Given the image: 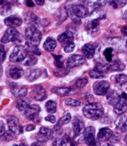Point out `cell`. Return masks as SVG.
Instances as JSON below:
<instances>
[{
  "label": "cell",
  "instance_id": "cell-36",
  "mask_svg": "<svg viewBox=\"0 0 127 146\" xmlns=\"http://www.w3.org/2000/svg\"><path fill=\"white\" fill-rule=\"evenodd\" d=\"M127 4V0H112L111 5L114 9H119L123 7Z\"/></svg>",
  "mask_w": 127,
  "mask_h": 146
},
{
  "label": "cell",
  "instance_id": "cell-8",
  "mask_svg": "<svg viewBox=\"0 0 127 146\" xmlns=\"http://www.w3.org/2000/svg\"><path fill=\"white\" fill-rule=\"evenodd\" d=\"M7 123L9 130L15 135L23 133V127L20 125L19 120L15 116H9L7 119Z\"/></svg>",
  "mask_w": 127,
  "mask_h": 146
},
{
  "label": "cell",
  "instance_id": "cell-34",
  "mask_svg": "<svg viewBox=\"0 0 127 146\" xmlns=\"http://www.w3.org/2000/svg\"><path fill=\"white\" fill-rule=\"evenodd\" d=\"M70 142L69 137L67 135H64L61 139L57 138L53 143V146H66Z\"/></svg>",
  "mask_w": 127,
  "mask_h": 146
},
{
  "label": "cell",
  "instance_id": "cell-46",
  "mask_svg": "<svg viewBox=\"0 0 127 146\" xmlns=\"http://www.w3.org/2000/svg\"><path fill=\"white\" fill-rule=\"evenodd\" d=\"M45 119L46 121L50 122L51 123H55L56 122V118H55V116L52 115V114L47 116L45 118Z\"/></svg>",
  "mask_w": 127,
  "mask_h": 146
},
{
  "label": "cell",
  "instance_id": "cell-30",
  "mask_svg": "<svg viewBox=\"0 0 127 146\" xmlns=\"http://www.w3.org/2000/svg\"><path fill=\"white\" fill-rule=\"evenodd\" d=\"M107 3V0H88V6L90 9L96 10L104 6Z\"/></svg>",
  "mask_w": 127,
  "mask_h": 146
},
{
  "label": "cell",
  "instance_id": "cell-16",
  "mask_svg": "<svg viewBox=\"0 0 127 146\" xmlns=\"http://www.w3.org/2000/svg\"><path fill=\"white\" fill-rule=\"evenodd\" d=\"M4 21L6 26L11 28L19 27L23 23V21L21 18L15 15H11L6 18Z\"/></svg>",
  "mask_w": 127,
  "mask_h": 146
},
{
  "label": "cell",
  "instance_id": "cell-59",
  "mask_svg": "<svg viewBox=\"0 0 127 146\" xmlns=\"http://www.w3.org/2000/svg\"></svg>",
  "mask_w": 127,
  "mask_h": 146
},
{
  "label": "cell",
  "instance_id": "cell-21",
  "mask_svg": "<svg viewBox=\"0 0 127 146\" xmlns=\"http://www.w3.org/2000/svg\"><path fill=\"white\" fill-rule=\"evenodd\" d=\"M12 94L16 98L25 97L28 94V89L24 86H15L11 89Z\"/></svg>",
  "mask_w": 127,
  "mask_h": 146
},
{
  "label": "cell",
  "instance_id": "cell-39",
  "mask_svg": "<svg viewBox=\"0 0 127 146\" xmlns=\"http://www.w3.org/2000/svg\"><path fill=\"white\" fill-rule=\"evenodd\" d=\"M87 83L88 79L86 78H82L74 82V85L78 88H82L86 86Z\"/></svg>",
  "mask_w": 127,
  "mask_h": 146
},
{
  "label": "cell",
  "instance_id": "cell-2",
  "mask_svg": "<svg viewBox=\"0 0 127 146\" xmlns=\"http://www.w3.org/2000/svg\"><path fill=\"white\" fill-rule=\"evenodd\" d=\"M25 35L28 42L32 46L39 45L42 39L41 31L35 26H29L25 31Z\"/></svg>",
  "mask_w": 127,
  "mask_h": 146
},
{
  "label": "cell",
  "instance_id": "cell-18",
  "mask_svg": "<svg viewBox=\"0 0 127 146\" xmlns=\"http://www.w3.org/2000/svg\"><path fill=\"white\" fill-rule=\"evenodd\" d=\"M113 135V131L108 127L100 129L97 133V139L101 141H106L110 140Z\"/></svg>",
  "mask_w": 127,
  "mask_h": 146
},
{
  "label": "cell",
  "instance_id": "cell-48",
  "mask_svg": "<svg viewBox=\"0 0 127 146\" xmlns=\"http://www.w3.org/2000/svg\"><path fill=\"white\" fill-rule=\"evenodd\" d=\"M35 127L34 125H29L27 126L26 127V131H31L35 130Z\"/></svg>",
  "mask_w": 127,
  "mask_h": 146
},
{
  "label": "cell",
  "instance_id": "cell-4",
  "mask_svg": "<svg viewBox=\"0 0 127 146\" xmlns=\"http://www.w3.org/2000/svg\"><path fill=\"white\" fill-rule=\"evenodd\" d=\"M110 88V84L108 81H97L94 83L92 88L94 93L98 96H104L107 94Z\"/></svg>",
  "mask_w": 127,
  "mask_h": 146
},
{
  "label": "cell",
  "instance_id": "cell-5",
  "mask_svg": "<svg viewBox=\"0 0 127 146\" xmlns=\"http://www.w3.org/2000/svg\"><path fill=\"white\" fill-rule=\"evenodd\" d=\"M109 70L108 65H97L94 69L91 70L89 73L90 77L94 79H103L106 76L105 73L108 72Z\"/></svg>",
  "mask_w": 127,
  "mask_h": 146
},
{
  "label": "cell",
  "instance_id": "cell-56",
  "mask_svg": "<svg viewBox=\"0 0 127 146\" xmlns=\"http://www.w3.org/2000/svg\"><path fill=\"white\" fill-rule=\"evenodd\" d=\"M124 140H125V142L126 143V144L127 145V133L126 135V137H125V138H124Z\"/></svg>",
  "mask_w": 127,
  "mask_h": 146
},
{
  "label": "cell",
  "instance_id": "cell-20",
  "mask_svg": "<svg viewBox=\"0 0 127 146\" xmlns=\"http://www.w3.org/2000/svg\"><path fill=\"white\" fill-rule=\"evenodd\" d=\"M100 28V22L98 19H94L92 21H89L86 25V31L90 35H93L96 33Z\"/></svg>",
  "mask_w": 127,
  "mask_h": 146
},
{
  "label": "cell",
  "instance_id": "cell-45",
  "mask_svg": "<svg viewBox=\"0 0 127 146\" xmlns=\"http://www.w3.org/2000/svg\"><path fill=\"white\" fill-rule=\"evenodd\" d=\"M120 139V136L118 133H115L114 135H112L111 138H110L111 142L112 143H116V142L119 141Z\"/></svg>",
  "mask_w": 127,
  "mask_h": 146
},
{
  "label": "cell",
  "instance_id": "cell-40",
  "mask_svg": "<svg viewBox=\"0 0 127 146\" xmlns=\"http://www.w3.org/2000/svg\"><path fill=\"white\" fill-rule=\"evenodd\" d=\"M69 68L65 69L64 68H61V69H58L55 71L54 73V74L57 76V77H63L64 76H66V74H68L69 71Z\"/></svg>",
  "mask_w": 127,
  "mask_h": 146
},
{
  "label": "cell",
  "instance_id": "cell-11",
  "mask_svg": "<svg viewBox=\"0 0 127 146\" xmlns=\"http://www.w3.org/2000/svg\"><path fill=\"white\" fill-rule=\"evenodd\" d=\"M30 97L37 101H43L47 98V92L42 87H38L33 89L30 92Z\"/></svg>",
  "mask_w": 127,
  "mask_h": 146
},
{
  "label": "cell",
  "instance_id": "cell-57",
  "mask_svg": "<svg viewBox=\"0 0 127 146\" xmlns=\"http://www.w3.org/2000/svg\"><path fill=\"white\" fill-rule=\"evenodd\" d=\"M20 146H27V145L26 144H25V143H21Z\"/></svg>",
  "mask_w": 127,
  "mask_h": 146
},
{
  "label": "cell",
  "instance_id": "cell-33",
  "mask_svg": "<svg viewBox=\"0 0 127 146\" xmlns=\"http://www.w3.org/2000/svg\"><path fill=\"white\" fill-rule=\"evenodd\" d=\"M45 108L47 112L50 114H53L57 111V105L53 100H48L45 104Z\"/></svg>",
  "mask_w": 127,
  "mask_h": 146
},
{
  "label": "cell",
  "instance_id": "cell-54",
  "mask_svg": "<svg viewBox=\"0 0 127 146\" xmlns=\"http://www.w3.org/2000/svg\"><path fill=\"white\" fill-rule=\"evenodd\" d=\"M41 143L39 142H35L31 144V146H41Z\"/></svg>",
  "mask_w": 127,
  "mask_h": 146
},
{
  "label": "cell",
  "instance_id": "cell-44",
  "mask_svg": "<svg viewBox=\"0 0 127 146\" xmlns=\"http://www.w3.org/2000/svg\"><path fill=\"white\" fill-rule=\"evenodd\" d=\"M1 52H0V61H1V64H2V63L5 61V59L6 58V53L5 52V49H4V46L2 45H1Z\"/></svg>",
  "mask_w": 127,
  "mask_h": 146
},
{
  "label": "cell",
  "instance_id": "cell-14",
  "mask_svg": "<svg viewBox=\"0 0 127 146\" xmlns=\"http://www.w3.org/2000/svg\"><path fill=\"white\" fill-rule=\"evenodd\" d=\"M74 39L73 33L71 31H66L59 35L58 40L63 47H66L70 42H72Z\"/></svg>",
  "mask_w": 127,
  "mask_h": 146
},
{
  "label": "cell",
  "instance_id": "cell-38",
  "mask_svg": "<svg viewBox=\"0 0 127 146\" xmlns=\"http://www.w3.org/2000/svg\"><path fill=\"white\" fill-rule=\"evenodd\" d=\"M53 56L54 57L55 60V64L58 69H61L64 68L63 62V57L61 55H54L53 54Z\"/></svg>",
  "mask_w": 127,
  "mask_h": 146
},
{
  "label": "cell",
  "instance_id": "cell-13",
  "mask_svg": "<svg viewBox=\"0 0 127 146\" xmlns=\"http://www.w3.org/2000/svg\"><path fill=\"white\" fill-rule=\"evenodd\" d=\"M41 108L38 105H32L29 106L25 111L26 117L29 120H34L39 115Z\"/></svg>",
  "mask_w": 127,
  "mask_h": 146
},
{
  "label": "cell",
  "instance_id": "cell-52",
  "mask_svg": "<svg viewBox=\"0 0 127 146\" xmlns=\"http://www.w3.org/2000/svg\"><path fill=\"white\" fill-rule=\"evenodd\" d=\"M123 20H124L126 23H127V10L124 12V15H123Z\"/></svg>",
  "mask_w": 127,
  "mask_h": 146
},
{
  "label": "cell",
  "instance_id": "cell-53",
  "mask_svg": "<svg viewBox=\"0 0 127 146\" xmlns=\"http://www.w3.org/2000/svg\"><path fill=\"white\" fill-rule=\"evenodd\" d=\"M122 97L124 100H127V94L125 92H122Z\"/></svg>",
  "mask_w": 127,
  "mask_h": 146
},
{
  "label": "cell",
  "instance_id": "cell-43",
  "mask_svg": "<svg viewBox=\"0 0 127 146\" xmlns=\"http://www.w3.org/2000/svg\"><path fill=\"white\" fill-rule=\"evenodd\" d=\"M74 48H75V44L73 42H72L68 44L66 47H64V50L66 53H71L74 50Z\"/></svg>",
  "mask_w": 127,
  "mask_h": 146
},
{
  "label": "cell",
  "instance_id": "cell-47",
  "mask_svg": "<svg viewBox=\"0 0 127 146\" xmlns=\"http://www.w3.org/2000/svg\"><path fill=\"white\" fill-rule=\"evenodd\" d=\"M0 133H1V137H2L5 133V127H4V124H2V122L1 121V129H0Z\"/></svg>",
  "mask_w": 127,
  "mask_h": 146
},
{
  "label": "cell",
  "instance_id": "cell-7",
  "mask_svg": "<svg viewBox=\"0 0 127 146\" xmlns=\"http://www.w3.org/2000/svg\"><path fill=\"white\" fill-rule=\"evenodd\" d=\"M86 63L85 58L80 54H73L68 58L66 65L68 68L80 66Z\"/></svg>",
  "mask_w": 127,
  "mask_h": 146
},
{
  "label": "cell",
  "instance_id": "cell-50",
  "mask_svg": "<svg viewBox=\"0 0 127 146\" xmlns=\"http://www.w3.org/2000/svg\"><path fill=\"white\" fill-rule=\"evenodd\" d=\"M36 3L39 5H43L44 4L45 0H35Z\"/></svg>",
  "mask_w": 127,
  "mask_h": 146
},
{
  "label": "cell",
  "instance_id": "cell-29",
  "mask_svg": "<svg viewBox=\"0 0 127 146\" xmlns=\"http://www.w3.org/2000/svg\"><path fill=\"white\" fill-rule=\"evenodd\" d=\"M71 119V116L70 113H67L66 115L62 116L61 118L58 121L57 123L54 127L55 131H58L63 125H65L67 123H69Z\"/></svg>",
  "mask_w": 127,
  "mask_h": 146
},
{
  "label": "cell",
  "instance_id": "cell-32",
  "mask_svg": "<svg viewBox=\"0 0 127 146\" xmlns=\"http://www.w3.org/2000/svg\"><path fill=\"white\" fill-rule=\"evenodd\" d=\"M12 10L11 4L4 0H1V14L2 15H7L11 13Z\"/></svg>",
  "mask_w": 127,
  "mask_h": 146
},
{
  "label": "cell",
  "instance_id": "cell-31",
  "mask_svg": "<svg viewBox=\"0 0 127 146\" xmlns=\"http://www.w3.org/2000/svg\"><path fill=\"white\" fill-rule=\"evenodd\" d=\"M126 69V66L120 60H116L109 65V69L112 71H122Z\"/></svg>",
  "mask_w": 127,
  "mask_h": 146
},
{
  "label": "cell",
  "instance_id": "cell-51",
  "mask_svg": "<svg viewBox=\"0 0 127 146\" xmlns=\"http://www.w3.org/2000/svg\"><path fill=\"white\" fill-rule=\"evenodd\" d=\"M121 31L123 35L127 37V28H124L123 29H122Z\"/></svg>",
  "mask_w": 127,
  "mask_h": 146
},
{
  "label": "cell",
  "instance_id": "cell-27",
  "mask_svg": "<svg viewBox=\"0 0 127 146\" xmlns=\"http://www.w3.org/2000/svg\"><path fill=\"white\" fill-rule=\"evenodd\" d=\"M42 74V71L39 69L31 70L28 73L26 79L29 82H33L38 79L41 76Z\"/></svg>",
  "mask_w": 127,
  "mask_h": 146
},
{
  "label": "cell",
  "instance_id": "cell-1",
  "mask_svg": "<svg viewBox=\"0 0 127 146\" xmlns=\"http://www.w3.org/2000/svg\"><path fill=\"white\" fill-rule=\"evenodd\" d=\"M104 108L99 103H90L86 105L82 108V112L85 116L92 120H97L102 117L104 114Z\"/></svg>",
  "mask_w": 127,
  "mask_h": 146
},
{
  "label": "cell",
  "instance_id": "cell-19",
  "mask_svg": "<svg viewBox=\"0 0 127 146\" xmlns=\"http://www.w3.org/2000/svg\"><path fill=\"white\" fill-rule=\"evenodd\" d=\"M23 70L19 66H14L10 68L8 71L9 76L13 80H17L23 76Z\"/></svg>",
  "mask_w": 127,
  "mask_h": 146
},
{
  "label": "cell",
  "instance_id": "cell-17",
  "mask_svg": "<svg viewBox=\"0 0 127 146\" xmlns=\"http://www.w3.org/2000/svg\"><path fill=\"white\" fill-rule=\"evenodd\" d=\"M51 92L62 97L71 96L74 94L73 89L70 87H53L51 89Z\"/></svg>",
  "mask_w": 127,
  "mask_h": 146
},
{
  "label": "cell",
  "instance_id": "cell-42",
  "mask_svg": "<svg viewBox=\"0 0 127 146\" xmlns=\"http://www.w3.org/2000/svg\"><path fill=\"white\" fill-rule=\"evenodd\" d=\"M65 103L68 106L77 107L81 105V103L79 100H75L73 99H67L65 101Z\"/></svg>",
  "mask_w": 127,
  "mask_h": 146
},
{
  "label": "cell",
  "instance_id": "cell-12",
  "mask_svg": "<svg viewBox=\"0 0 127 146\" xmlns=\"http://www.w3.org/2000/svg\"><path fill=\"white\" fill-rule=\"evenodd\" d=\"M71 11L73 15L79 19L85 18L89 15L88 10L81 4L73 5L71 8Z\"/></svg>",
  "mask_w": 127,
  "mask_h": 146
},
{
  "label": "cell",
  "instance_id": "cell-15",
  "mask_svg": "<svg viewBox=\"0 0 127 146\" xmlns=\"http://www.w3.org/2000/svg\"><path fill=\"white\" fill-rule=\"evenodd\" d=\"M116 129L121 133L127 131V117L125 116L120 115L115 121Z\"/></svg>",
  "mask_w": 127,
  "mask_h": 146
},
{
  "label": "cell",
  "instance_id": "cell-6",
  "mask_svg": "<svg viewBox=\"0 0 127 146\" xmlns=\"http://www.w3.org/2000/svg\"><path fill=\"white\" fill-rule=\"evenodd\" d=\"M95 129L92 126L86 127L84 132V138L86 143L88 146L98 145L95 139Z\"/></svg>",
  "mask_w": 127,
  "mask_h": 146
},
{
  "label": "cell",
  "instance_id": "cell-55",
  "mask_svg": "<svg viewBox=\"0 0 127 146\" xmlns=\"http://www.w3.org/2000/svg\"><path fill=\"white\" fill-rule=\"evenodd\" d=\"M50 1L52 2H58L60 0H50Z\"/></svg>",
  "mask_w": 127,
  "mask_h": 146
},
{
  "label": "cell",
  "instance_id": "cell-24",
  "mask_svg": "<svg viewBox=\"0 0 127 146\" xmlns=\"http://www.w3.org/2000/svg\"><path fill=\"white\" fill-rule=\"evenodd\" d=\"M85 124L81 121H76L73 124V136L76 138L84 133L85 131Z\"/></svg>",
  "mask_w": 127,
  "mask_h": 146
},
{
  "label": "cell",
  "instance_id": "cell-49",
  "mask_svg": "<svg viewBox=\"0 0 127 146\" xmlns=\"http://www.w3.org/2000/svg\"><path fill=\"white\" fill-rule=\"evenodd\" d=\"M27 6L30 7L35 6L34 2L31 0H27Z\"/></svg>",
  "mask_w": 127,
  "mask_h": 146
},
{
  "label": "cell",
  "instance_id": "cell-22",
  "mask_svg": "<svg viewBox=\"0 0 127 146\" xmlns=\"http://www.w3.org/2000/svg\"><path fill=\"white\" fill-rule=\"evenodd\" d=\"M121 96L115 90L108 92L106 94V100L108 103L113 106L121 100Z\"/></svg>",
  "mask_w": 127,
  "mask_h": 146
},
{
  "label": "cell",
  "instance_id": "cell-35",
  "mask_svg": "<svg viewBox=\"0 0 127 146\" xmlns=\"http://www.w3.org/2000/svg\"><path fill=\"white\" fill-rule=\"evenodd\" d=\"M38 62V59L34 55H31L23 62V66H34Z\"/></svg>",
  "mask_w": 127,
  "mask_h": 146
},
{
  "label": "cell",
  "instance_id": "cell-28",
  "mask_svg": "<svg viewBox=\"0 0 127 146\" xmlns=\"http://www.w3.org/2000/svg\"><path fill=\"white\" fill-rule=\"evenodd\" d=\"M31 100L27 98H20L17 101L16 104V108L20 111H25L27 108L29 106Z\"/></svg>",
  "mask_w": 127,
  "mask_h": 146
},
{
  "label": "cell",
  "instance_id": "cell-26",
  "mask_svg": "<svg viewBox=\"0 0 127 146\" xmlns=\"http://www.w3.org/2000/svg\"><path fill=\"white\" fill-rule=\"evenodd\" d=\"M57 45V42L53 38L49 37L46 38V40L43 44V47L45 50L48 52L53 51Z\"/></svg>",
  "mask_w": 127,
  "mask_h": 146
},
{
  "label": "cell",
  "instance_id": "cell-37",
  "mask_svg": "<svg viewBox=\"0 0 127 146\" xmlns=\"http://www.w3.org/2000/svg\"><path fill=\"white\" fill-rule=\"evenodd\" d=\"M116 82L119 85L122 86L127 82V76L124 73H121L117 74L116 76Z\"/></svg>",
  "mask_w": 127,
  "mask_h": 146
},
{
  "label": "cell",
  "instance_id": "cell-41",
  "mask_svg": "<svg viewBox=\"0 0 127 146\" xmlns=\"http://www.w3.org/2000/svg\"><path fill=\"white\" fill-rule=\"evenodd\" d=\"M112 52H113V48L111 47H108L104 51V56L108 62H110L112 61Z\"/></svg>",
  "mask_w": 127,
  "mask_h": 146
},
{
  "label": "cell",
  "instance_id": "cell-25",
  "mask_svg": "<svg viewBox=\"0 0 127 146\" xmlns=\"http://www.w3.org/2000/svg\"><path fill=\"white\" fill-rule=\"evenodd\" d=\"M82 53L87 58H92L94 57L95 52V47L90 43L86 44L82 48Z\"/></svg>",
  "mask_w": 127,
  "mask_h": 146
},
{
  "label": "cell",
  "instance_id": "cell-9",
  "mask_svg": "<svg viewBox=\"0 0 127 146\" xmlns=\"http://www.w3.org/2000/svg\"><path fill=\"white\" fill-rule=\"evenodd\" d=\"M20 33L15 28H11L5 32L1 39V42L6 44L16 41L19 37Z\"/></svg>",
  "mask_w": 127,
  "mask_h": 146
},
{
  "label": "cell",
  "instance_id": "cell-3",
  "mask_svg": "<svg viewBox=\"0 0 127 146\" xmlns=\"http://www.w3.org/2000/svg\"><path fill=\"white\" fill-rule=\"evenodd\" d=\"M28 49L23 45L15 46L11 54L10 55V61L11 62H20L23 61L27 56Z\"/></svg>",
  "mask_w": 127,
  "mask_h": 146
},
{
  "label": "cell",
  "instance_id": "cell-10",
  "mask_svg": "<svg viewBox=\"0 0 127 146\" xmlns=\"http://www.w3.org/2000/svg\"><path fill=\"white\" fill-rule=\"evenodd\" d=\"M53 131L49 127H41L39 132L36 135V138L39 142H45L50 140L53 136Z\"/></svg>",
  "mask_w": 127,
  "mask_h": 146
},
{
  "label": "cell",
  "instance_id": "cell-58",
  "mask_svg": "<svg viewBox=\"0 0 127 146\" xmlns=\"http://www.w3.org/2000/svg\"><path fill=\"white\" fill-rule=\"evenodd\" d=\"M126 47H127V42H126Z\"/></svg>",
  "mask_w": 127,
  "mask_h": 146
},
{
  "label": "cell",
  "instance_id": "cell-23",
  "mask_svg": "<svg viewBox=\"0 0 127 146\" xmlns=\"http://www.w3.org/2000/svg\"><path fill=\"white\" fill-rule=\"evenodd\" d=\"M114 111L118 115H122L127 111V104L123 98L121 100L114 106Z\"/></svg>",
  "mask_w": 127,
  "mask_h": 146
}]
</instances>
